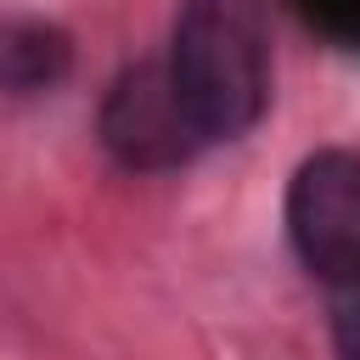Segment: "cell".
Segmentation results:
<instances>
[{
  "instance_id": "1",
  "label": "cell",
  "mask_w": 360,
  "mask_h": 360,
  "mask_svg": "<svg viewBox=\"0 0 360 360\" xmlns=\"http://www.w3.org/2000/svg\"><path fill=\"white\" fill-rule=\"evenodd\" d=\"M163 62L202 141L248 135L270 101L264 0H180Z\"/></svg>"
},
{
  "instance_id": "2",
  "label": "cell",
  "mask_w": 360,
  "mask_h": 360,
  "mask_svg": "<svg viewBox=\"0 0 360 360\" xmlns=\"http://www.w3.org/2000/svg\"><path fill=\"white\" fill-rule=\"evenodd\" d=\"M287 242L326 287H360V152L321 146L287 180Z\"/></svg>"
},
{
  "instance_id": "3",
  "label": "cell",
  "mask_w": 360,
  "mask_h": 360,
  "mask_svg": "<svg viewBox=\"0 0 360 360\" xmlns=\"http://www.w3.org/2000/svg\"><path fill=\"white\" fill-rule=\"evenodd\" d=\"M101 146L135 174L180 169L208 146L169 79V62H135L112 79L101 96Z\"/></svg>"
},
{
  "instance_id": "4",
  "label": "cell",
  "mask_w": 360,
  "mask_h": 360,
  "mask_svg": "<svg viewBox=\"0 0 360 360\" xmlns=\"http://www.w3.org/2000/svg\"><path fill=\"white\" fill-rule=\"evenodd\" d=\"M68 62H73V51H68L62 28L0 17V90H17V96L51 90L68 73Z\"/></svg>"
},
{
  "instance_id": "5",
  "label": "cell",
  "mask_w": 360,
  "mask_h": 360,
  "mask_svg": "<svg viewBox=\"0 0 360 360\" xmlns=\"http://www.w3.org/2000/svg\"><path fill=\"white\" fill-rule=\"evenodd\" d=\"M332 354L338 360H360V287H338L332 292Z\"/></svg>"
}]
</instances>
